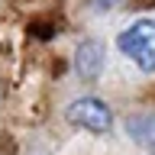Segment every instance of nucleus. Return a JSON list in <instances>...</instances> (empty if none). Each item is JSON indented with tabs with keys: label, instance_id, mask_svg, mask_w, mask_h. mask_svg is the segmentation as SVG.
Returning <instances> with one entry per match:
<instances>
[{
	"label": "nucleus",
	"instance_id": "obj_1",
	"mask_svg": "<svg viewBox=\"0 0 155 155\" xmlns=\"http://www.w3.org/2000/svg\"><path fill=\"white\" fill-rule=\"evenodd\" d=\"M116 45L142 71H155V19H136L116 36Z\"/></svg>",
	"mask_w": 155,
	"mask_h": 155
},
{
	"label": "nucleus",
	"instance_id": "obj_2",
	"mask_svg": "<svg viewBox=\"0 0 155 155\" xmlns=\"http://www.w3.org/2000/svg\"><path fill=\"white\" fill-rule=\"evenodd\" d=\"M65 116L71 126H81L87 133H107L113 126V113H110V107L100 97H78V100H71Z\"/></svg>",
	"mask_w": 155,
	"mask_h": 155
},
{
	"label": "nucleus",
	"instance_id": "obj_3",
	"mask_svg": "<svg viewBox=\"0 0 155 155\" xmlns=\"http://www.w3.org/2000/svg\"><path fill=\"white\" fill-rule=\"evenodd\" d=\"M74 71L81 81H97L104 71V45L97 39H84L74 48Z\"/></svg>",
	"mask_w": 155,
	"mask_h": 155
},
{
	"label": "nucleus",
	"instance_id": "obj_4",
	"mask_svg": "<svg viewBox=\"0 0 155 155\" xmlns=\"http://www.w3.org/2000/svg\"><path fill=\"white\" fill-rule=\"evenodd\" d=\"M126 129L136 142L155 149V113H142V116H129L126 120Z\"/></svg>",
	"mask_w": 155,
	"mask_h": 155
},
{
	"label": "nucleus",
	"instance_id": "obj_5",
	"mask_svg": "<svg viewBox=\"0 0 155 155\" xmlns=\"http://www.w3.org/2000/svg\"><path fill=\"white\" fill-rule=\"evenodd\" d=\"M97 7H104V10H110V7H116V3H123V0H94Z\"/></svg>",
	"mask_w": 155,
	"mask_h": 155
}]
</instances>
